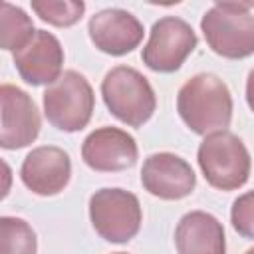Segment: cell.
Masks as SVG:
<instances>
[{"label": "cell", "instance_id": "277c9868", "mask_svg": "<svg viewBox=\"0 0 254 254\" xmlns=\"http://www.w3.org/2000/svg\"><path fill=\"white\" fill-rule=\"evenodd\" d=\"M196 161L206 183L218 190H236L244 187L252 169L244 141L230 131L206 135L198 145Z\"/></svg>", "mask_w": 254, "mask_h": 254}, {"label": "cell", "instance_id": "ba28073f", "mask_svg": "<svg viewBox=\"0 0 254 254\" xmlns=\"http://www.w3.org/2000/svg\"><path fill=\"white\" fill-rule=\"evenodd\" d=\"M2 125H0V147L8 151L24 149L32 145L42 127L40 111L34 99L12 83L0 85Z\"/></svg>", "mask_w": 254, "mask_h": 254}, {"label": "cell", "instance_id": "ac0fdd59", "mask_svg": "<svg viewBox=\"0 0 254 254\" xmlns=\"http://www.w3.org/2000/svg\"><path fill=\"white\" fill-rule=\"evenodd\" d=\"M230 222L242 238L254 240V189L234 198L230 208Z\"/></svg>", "mask_w": 254, "mask_h": 254}, {"label": "cell", "instance_id": "7c38bea8", "mask_svg": "<svg viewBox=\"0 0 254 254\" xmlns=\"http://www.w3.org/2000/svg\"><path fill=\"white\" fill-rule=\"evenodd\" d=\"M89 40L109 56H125L139 48L143 40V24L137 16L121 8H105L95 12L87 22Z\"/></svg>", "mask_w": 254, "mask_h": 254}, {"label": "cell", "instance_id": "2e32d148", "mask_svg": "<svg viewBox=\"0 0 254 254\" xmlns=\"http://www.w3.org/2000/svg\"><path fill=\"white\" fill-rule=\"evenodd\" d=\"M38 238L34 228L18 216L0 218V254H36Z\"/></svg>", "mask_w": 254, "mask_h": 254}, {"label": "cell", "instance_id": "e0dca14e", "mask_svg": "<svg viewBox=\"0 0 254 254\" xmlns=\"http://www.w3.org/2000/svg\"><path fill=\"white\" fill-rule=\"evenodd\" d=\"M32 10L52 26L69 28L81 20L85 4L81 0H32Z\"/></svg>", "mask_w": 254, "mask_h": 254}, {"label": "cell", "instance_id": "5b68a950", "mask_svg": "<svg viewBox=\"0 0 254 254\" xmlns=\"http://www.w3.org/2000/svg\"><path fill=\"white\" fill-rule=\"evenodd\" d=\"M44 115L52 127L64 133H75L87 127L95 95L87 77L75 69H65L42 95Z\"/></svg>", "mask_w": 254, "mask_h": 254}, {"label": "cell", "instance_id": "8992f818", "mask_svg": "<svg viewBox=\"0 0 254 254\" xmlns=\"http://www.w3.org/2000/svg\"><path fill=\"white\" fill-rule=\"evenodd\" d=\"M89 220L103 240L125 244L141 230V202L125 189H99L89 198Z\"/></svg>", "mask_w": 254, "mask_h": 254}, {"label": "cell", "instance_id": "5bb4252c", "mask_svg": "<svg viewBox=\"0 0 254 254\" xmlns=\"http://www.w3.org/2000/svg\"><path fill=\"white\" fill-rule=\"evenodd\" d=\"M179 254H226L222 222L204 210H190L181 216L175 228Z\"/></svg>", "mask_w": 254, "mask_h": 254}, {"label": "cell", "instance_id": "30bf717a", "mask_svg": "<svg viewBox=\"0 0 254 254\" xmlns=\"http://www.w3.org/2000/svg\"><path fill=\"white\" fill-rule=\"evenodd\" d=\"M139 149L127 131L119 127H99L91 131L81 145L83 163L97 173H119L137 163Z\"/></svg>", "mask_w": 254, "mask_h": 254}, {"label": "cell", "instance_id": "44dd1931", "mask_svg": "<svg viewBox=\"0 0 254 254\" xmlns=\"http://www.w3.org/2000/svg\"><path fill=\"white\" fill-rule=\"evenodd\" d=\"M113 254H127V252H113Z\"/></svg>", "mask_w": 254, "mask_h": 254}, {"label": "cell", "instance_id": "6da1fadb", "mask_svg": "<svg viewBox=\"0 0 254 254\" xmlns=\"http://www.w3.org/2000/svg\"><path fill=\"white\" fill-rule=\"evenodd\" d=\"M177 111L183 123L196 135L226 131L232 121V95L214 73H196L177 93Z\"/></svg>", "mask_w": 254, "mask_h": 254}, {"label": "cell", "instance_id": "8fae6325", "mask_svg": "<svg viewBox=\"0 0 254 254\" xmlns=\"http://www.w3.org/2000/svg\"><path fill=\"white\" fill-rule=\"evenodd\" d=\"M71 177L69 155L56 145L32 149L20 167V179L28 190L38 196H54L62 192Z\"/></svg>", "mask_w": 254, "mask_h": 254}, {"label": "cell", "instance_id": "9c48e42d", "mask_svg": "<svg viewBox=\"0 0 254 254\" xmlns=\"http://www.w3.org/2000/svg\"><path fill=\"white\" fill-rule=\"evenodd\" d=\"M143 189L163 200H181L196 187L192 167L175 153H153L143 161L141 169Z\"/></svg>", "mask_w": 254, "mask_h": 254}, {"label": "cell", "instance_id": "7a4b0ae2", "mask_svg": "<svg viewBox=\"0 0 254 254\" xmlns=\"http://www.w3.org/2000/svg\"><path fill=\"white\" fill-rule=\"evenodd\" d=\"M252 6V2H216L204 12L200 30L214 54L226 60H242L254 54Z\"/></svg>", "mask_w": 254, "mask_h": 254}, {"label": "cell", "instance_id": "52a82bcc", "mask_svg": "<svg viewBox=\"0 0 254 254\" xmlns=\"http://www.w3.org/2000/svg\"><path fill=\"white\" fill-rule=\"evenodd\" d=\"M196 44V34L189 22L179 16H163L153 24L141 60L153 71L173 73L194 52Z\"/></svg>", "mask_w": 254, "mask_h": 254}, {"label": "cell", "instance_id": "ffe728a7", "mask_svg": "<svg viewBox=\"0 0 254 254\" xmlns=\"http://www.w3.org/2000/svg\"><path fill=\"white\" fill-rule=\"evenodd\" d=\"M244 254H254V246H252V248H248V250H246Z\"/></svg>", "mask_w": 254, "mask_h": 254}, {"label": "cell", "instance_id": "3957f363", "mask_svg": "<svg viewBox=\"0 0 254 254\" xmlns=\"http://www.w3.org/2000/svg\"><path fill=\"white\" fill-rule=\"evenodd\" d=\"M101 97L109 113L129 127L145 125L157 109L149 79L131 65H115L105 73Z\"/></svg>", "mask_w": 254, "mask_h": 254}, {"label": "cell", "instance_id": "d6986e66", "mask_svg": "<svg viewBox=\"0 0 254 254\" xmlns=\"http://www.w3.org/2000/svg\"><path fill=\"white\" fill-rule=\"evenodd\" d=\"M246 103L254 113V67L250 69V73L246 77Z\"/></svg>", "mask_w": 254, "mask_h": 254}, {"label": "cell", "instance_id": "4fadbf2b", "mask_svg": "<svg viewBox=\"0 0 254 254\" xmlns=\"http://www.w3.org/2000/svg\"><path fill=\"white\" fill-rule=\"evenodd\" d=\"M14 65L26 83L52 85L64 73V48L52 32L36 30L34 38L14 52Z\"/></svg>", "mask_w": 254, "mask_h": 254}, {"label": "cell", "instance_id": "9a60e30c", "mask_svg": "<svg viewBox=\"0 0 254 254\" xmlns=\"http://www.w3.org/2000/svg\"><path fill=\"white\" fill-rule=\"evenodd\" d=\"M0 10V46L6 52H18L34 38V22L20 6L10 2H2Z\"/></svg>", "mask_w": 254, "mask_h": 254}]
</instances>
